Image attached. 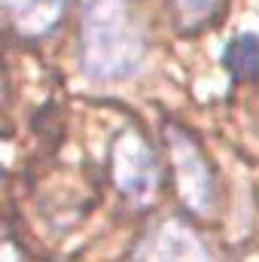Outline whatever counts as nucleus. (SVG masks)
Wrapping results in <instances>:
<instances>
[{"mask_svg": "<svg viewBox=\"0 0 259 262\" xmlns=\"http://www.w3.org/2000/svg\"><path fill=\"white\" fill-rule=\"evenodd\" d=\"M143 61V37L122 0H89L82 9V64L95 79L131 76Z\"/></svg>", "mask_w": 259, "mask_h": 262, "instance_id": "1", "label": "nucleus"}, {"mask_svg": "<svg viewBox=\"0 0 259 262\" xmlns=\"http://www.w3.org/2000/svg\"><path fill=\"white\" fill-rule=\"evenodd\" d=\"M67 0H3V9L12 21V28L21 37H43L49 34L61 15Z\"/></svg>", "mask_w": 259, "mask_h": 262, "instance_id": "2", "label": "nucleus"}, {"mask_svg": "<svg viewBox=\"0 0 259 262\" xmlns=\"http://www.w3.org/2000/svg\"><path fill=\"white\" fill-rule=\"evenodd\" d=\"M226 67L235 79H259V37L241 34L226 49Z\"/></svg>", "mask_w": 259, "mask_h": 262, "instance_id": "3", "label": "nucleus"}, {"mask_svg": "<svg viewBox=\"0 0 259 262\" xmlns=\"http://www.w3.org/2000/svg\"><path fill=\"white\" fill-rule=\"evenodd\" d=\"M177 6H180L186 25H201V21L213 12L217 0H177Z\"/></svg>", "mask_w": 259, "mask_h": 262, "instance_id": "4", "label": "nucleus"}]
</instances>
